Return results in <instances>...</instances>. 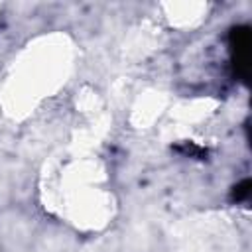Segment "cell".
Segmentation results:
<instances>
[{"instance_id":"3","label":"cell","mask_w":252,"mask_h":252,"mask_svg":"<svg viewBox=\"0 0 252 252\" xmlns=\"http://www.w3.org/2000/svg\"><path fill=\"white\" fill-rule=\"evenodd\" d=\"M175 150L183 156H189V158H205L207 156V150L197 146L195 142H181L179 146H175Z\"/></svg>"},{"instance_id":"1","label":"cell","mask_w":252,"mask_h":252,"mask_svg":"<svg viewBox=\"0 0 252 252\" xmlns=\"http://www.w3.org/2000/svg\"><path fill=\"white\" fill-rule=\"evenodd\" d=\"M228 51L234 75L246 81L248 77V61H250V28L234 26L228 32Z\"/></svg>"},{"instance_id":"2","label":"cell","mask_w":252,"mask_h":252,"mask_svg":"<svg viewBox=\"0 0 252 252\" xmlns=\"http://www.w3.org/2000/svg\"><path fill=\"white\" fill-rule=\"evenodd\" d=\"M250 179H244V181H240V183H236L234 187H232V193H230V199H232V203H244V201H248V197H250Z\"/></svg>"}]
</instances>
